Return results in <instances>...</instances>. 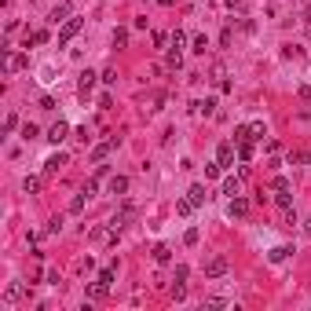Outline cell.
<instances>
[{
    "instance_id": "obj_32",
    "label": "cell",
    "mask_w": 311,
    "mask_h": 311,
    "mask_svg": "<svg viewBox=\"0 0 311 311\" xmlns=\"http://www.w3.org/2000/svg\"><path fill=\"white\" fill-rule=\"evenodd\" d=\"M183 44H187V33L176 30V33H172V48H183Z\"/></svg>"
},
{
    "instance_id": "obj_25",
    "label": "cell",
    "mask_w": 311,
    "mask_h": 311,
    "mask_svg": "<svg viewBox=\"0 0 311 311\" xmlns=\"http://www.w3.org/2000/svg\"><path fill=\"white\" fill-rule=\"evenodd\" d=\"M22 190H26V194H37V190H41V180H37V176H26Z\"/></svg>"
},
{
    "instance_id": "obj_21",
    "label": "cell",
    "mask_w": 311,
    "mask_h": 311,
    "mask_svg": "<svg viewBox=\"0 0 311 311\" xmlns=\"http://www.w3.org/2000/svg\"><path fill=\"white\" fill-rule=\"evenodd\" d=\"M37 136H41V128H37L33 121H26V124H22V140H26V143H33Z\"/></svg>"
},
{
    "instance_id": "obj_12",
    "label": "cell",
    "mask_w": 311,
    "mask_h": 311,
    "mask_svg": "<svg viewBox=\"0 0 311 311\" xmlns=\"http://www.w3.org/2000/svg\"><path fill=\"white\" fill-rule=\"evenodd\" d=\"M110 194H128V176H114V180H110Z\"/></svg>"
},
{
    "instance_id": "obj_9",
    "label": "cell",
    "mask_w": 311,
    "mask_h": 311,
    "mask_svg": "<svg viewBox=\"0 0 311 311\" xmlns=\"http://www.w3.org/2000/svg\"><path fill=\"white\" fill-rule=\"evenodd\" d=\"M114 147H117V136H110L107 143H99V147L92 150V161H103V157H107V154H110V150H114Z\"/></svg>"
},
{
    "instance_id": "obj_7",
    "label": "cell",
    "mask_w": 311,
    "mask_h": 311,
    "mask_svg": "<svg viewBox=\"0 0 311 311\" xmlns=\"http://www.w3.org/2000/svg\"><path fill=\"white\" fill-rule=\"evenodd\" d=\"M22 296H26V286H22V282H11V286L4 289V304H18Z\"/></svg>"
},
{
    "instance_id": "obj_8",
    "label": "cell",
    "mask_w": 311,
    "mask_h": 311,
    "mask_svg": "<svg viewBox=\"0 0 311 311\" xmlns=\"http://www.w3.org/2000/svg\"><path fill=\"white\" fill-rule=\"evenodd\" d=\"M48 22H51V26L70 22V4H55V8H51V15H48Z\"/></svg>"
},
{
    "instance_id": "obj_4",
    "label": "cell",
    "mask_w": 311,
    "mask_h": 311,
    "mask_svg": "<svg viewBox=\"0 0 311 311\" xmlns=\"http://www.w3.org/2000/svg\"><path fill=\"white\" fill-rule=\"evenodd\" d=\"M216 161H220L223 169H231V165H234V143H220V150H216Z\"/></svg>"
},
{
    "instance_id": "obj_17",
    "label": "cell",
    "mask_w": 311,
    "mask_h": 311,
    "mask_svg": "<svg viewBox=\"0 0 311 311\" xmlns=\"http://www.w3.org/2000/svg\"><path fill=\"white\" fill-rule=\"evenodd\" d=\"M107 282H92V286H88V296H92V300H103V296H107Z\"/></svg>"
},
{
    "instance_id": "obj_38",
    "label": "cell",
    "mask_w": 311,
    "mask_h": 311,
    "mask_svg": "<svg viewBox=\"0 0 311 311\" xmlns=\"http://www.w3.org/2000/svg\"><path fill=\"white\" fill-rule=\"evenodd\" d=\"M227 8L234 11V8H246V0H227Z\"/></svg>"
},
{
    "instance_id": "obj_13",
    "label": "cell",
    "mask_w": 311,
    "mask_h": 311,
    "mask_svg": "<svg viewBox=\"0 0 311 311\" xmlns=\"http://www.w3.org/2000/svg\"><path fill=\"white\" fill-rule=\"evenodd\" d=\"M223 194H227V198H238V194H242V180L227 176V180H223Z\"/></svg>"
},
{
    "instance_id": "obj_26",
    "label": "cell",
    "mask_w": 311,
    "mask_h": 311,
    "mask_svg": "<svg viewBox=\"0 0 311 311\" xmlns=\"http://www.w3.org/2000/svg\"><path fill=\"white\" fill-rule=\"evenodd\" d=\"M205 48H209V37H205V33H198V37H194V48H190V51H198V55H205Z\"/></svg>"
},
{
    "instance_id": "obj_2",
    "label": "cell",
    "mask_w": 311,
    "mask_h": 311,
    "mask_svg": "<svg viewBox=\"0 0 311 311\" xmlns=\"http://www.w3.org/2000/svg\"><path fill=\"white\" fill-rule=\"evenodd\" d=\"M205 275L209 279H223L227 275V256H209L205 260Z\"/></svg>"
},
{
    "instance_id": "obj_3",
    "label": "cell",
    "mask_w": 311,
    "mask_h": 311,
    "mask_svg": "<svg viewBox=\"0 0 311 311\" xmlns=\"http://www.w3.org/2000/svg\"><path fill=\"white\" fill-rule=\"evenodd\" d=\"M227 213H231V220H246V216H249V202H246L242 194H238V198H231Z\"/></svg>"
},
{
    "instance_id": "obj_31",
    "label": "cell",
    "mask_w": 311,
    "mask_h": 311,
    "mask_svg": "<svg viewBox=\"0 0 311 311\" xmlns=\"http://www.w3.org/2000/svg\"><path fill=\"white\" fill-rule=\"evenodd\" d=\"M198 238H202V234H198V227H187V234H183V242H187V246H198Z\"/></svg>"
},
{
    "instance_id": "obj_27",
    "label": "cell",
    "mask_w": 311,
    "mask_h": 311,
    "mask_svg": "<svg viewBox=\"0 0 311 311\" xmlns=\"http://www.w3.org/2000/svg\"><path fill=\"white\" fill-rule=\"evenodd\" d=\"M183 66V55H180V48H172L169 51V70H180Z\"/></svg>"
},
{
    "instance_id": "obj_29",
    "label": "cell",
    "mask_w": 311,
    "mask_h": 311,
    "mask_svg": "<svg viewBox=\"0 0 311 311\" xmlns=\"http://www.w3.org/2000/svg\"><path fill=\"white\" fill-rule=\"evenodd\" d=\"M271 187H275V194H279V190H289V180H286V176H275Z\"/></svg>"
},
{
    "instance_id": "obj_20",
    "label": "cell",
    "mask_w": 311,
    "mask_h": 311,
    "mask_svg": "<svg viewBox=\"0 0 311 311\" xmlns=\"http://www.w3.org/2000/svg\"><path fill=\"white\" fill-rule=\"evenodd\" d=\"M238 157H242V161H253V140H242V143H238Z\"/></svg>"
},
{
    "instance_id": "obj_37",
    "label": "cell",
    "mask_w": 311,
    "mask_h": 311,
    "mask_svg": "<svg viewBox=\"0 0 311 311\" xmlns=\"http://www.w3.org/2000/svg\"><path fill=\"white\" fill-rule=\"evenodd\" d=\"M296 95H300V99H311V88H308V84H300V88H296Z\"/></svg>"
},
{
    "instance_id": "obj_15",
    "label": "cell",
    "mask_w": 311,
    "mask_h": 311,
    "mask_svg": "<svg viewBox=\"0 0 311 311\" xmlns=\"http://www.w3.org/2000/svg\"><path fill=\"white\" fill-rule=\"evenodd\" d=\"M289 253H293V249H289V246H275V249H271V253H267V260H271V264H282V260H286Z\"/></svg>"
},
{
    "instance_id": "obj_30",
    "label": "cell",
    "mask_w": 311,
    "mask_h": 311,
    "mask_svg": "<svg viewBox=\"0 0 311 311\" xmlns=\"http://www.w3.org/2000/svg\"><path fill=\"white\" fill-rule=\"evenodd\" d=\"M114 44L124 48V44H128V30H114Z\"/></svg>"
},
{
    "instance_id": "obj_18",
    "label": "cell",
    "mask_w": 311,
    "mask_h": 311,
    "mask_svg": "<svg viewBox=\"0 0 311 311\" xmlns=\"http://www.w3.org/2000/svg\"><path fill=\"white\" fill-rule=\"evenodd\" d=\"M84 205H88V190L74 194V202H70V213H84Z\"/></svg>"
},
{
    "instance_id": "obj_39",
    "label": "cell",
    "mask_w": 311,
    "mask_h": 311,
    "mask_svg": "<svg viewBox=\"0 0 311 311\" xmlns=\"http://www.w3.org/2000/svg\"><path fill=\"white\" fill-rule=\"evenodd\" d=\"M157 4H161V8H172V4H176V0H157Z\"/></svg>"
},
{
    "instance_id": "obj_28",
    "label": "cell",
    "mask_w": 311,
    "mask_h": 311,
    "mask_svg": "<svg viewBox=\"0 0 311 311\" xmlns=\"http://www.w3.org/2000/svg\"><path fill=\"white\" fill-rule=\"evenodd\" d=\"M220 172H223L220 161H216V165H205V180H220Z\"/></svg>"
},
{
    "instance_id": "obj_23",
    "label": "cell",
    "mask_w": 311,
    "mask_h": 311,
    "mask_svg": "<svg viewBox=\"0 0 311 311\" xmlns=\"http://www.w3.org/2000/svg\"><path fill=\"white\" fill-rule=\"evenodd\" d=\"M242 140H253V124H238L234 128V143H242Z\"/></svg>"
},
{
    "instance_id": "obj_16",
    "label": "cell",
    "mask_w": 311,
    "mask_h": 311,
    "mask_svg": "<svg viewBox=\"0 0 311 311\" xmlns=\"http://www.w3.org/2000/svg\"><path fill=\"white\" fill-rule=\"evenodd\" d=\"M187 198H190L194 205H205V198H209V194H205V187H202V183H194V187L187 190Z\"/></svg>"
},
{
    "instance_id": "obj_5",
    "label": "cell",
    "mask_w": 311,
    "mask_h": 311,
    "mask_svg": "<svg viewBox=\"0 0 311 311\" xmlns=\"http://www.w3.org/2000/svg\"><path fill=\"white\" fill-rule=\"evenodd\" d=\"M92 88H95V74H92V70H84V74H81V84H77V95L88 103V92H92Z\"/></svg>"
},
{
    "instance_id": "obj_22",
    "label": "cell",
    "mask_w": 311,
    "mask_h": 311,
    "mask_svg": "<svg viewBox=\"0 0 311 311\" xmlns=\"http://www.w3.org/2000/svg\"><path fill=\"white\" fill-rule=\"evenodd\" d=\"M194 209H198V205L190 202V198H180V202H176V213H180V216H190Z\"/></svg>"
},
{
    "instance_id": "obj_36",
    "label": "cell",
    "mask_w": 311,
    "mask_h": 311,
    "mask_svg": "<svg viewBox=\"0 0 311 311\" xmlns=\"http://www.w3.org/2000/svg\"><path fill=\"white\" fill-rule=\"evenodd\" d=\"M4 128H8V132H15V128H18V117H15V114H8V121H4Z\"/></svg>"
},
{
    "instance_id": "obj_33",
    "label": "cell",
    "mask_w": 311,
    "mask_h": 311,
    "mask_svg": "<svg viewBox=\"0 0 311 311\" xmlns=\"http://www.w3.org/2000/svg\"><path fill=\"white\" fill-rule=\"evenodd\" d=\"M275 198H279V205H282V209H289V205H293V198H289V190H279V194H275Z\"/></svg>"
},
{
    "instance_id": "obj_6",
    "label": "cell",
    "mask_w": 311,
    "mask_h": 311,
    "mask_svg": "<svg viewBox=\"0 0 311 311\" xmlns=\"http://www.w3.org/2000/svg\"><path fill=\"white\" fill-rule=\"evenodd\" d=\"M66 136H70V124H66V121H55V124L48 128V140L55 143V147H59V143L66 140Z\"/></svg>"
},
{
    "instance_id": "obj_35",
    "label": "cell",
    "mask_w": 311,
    "mask_h": 311,
    "mask_svg": "<svg viewBox=\"0 0 311 311\" xmlns=\"http://www.w3.org/2000/svg\"><path fill=\"white\" fill-rule=\"evenodd\" d=\"M264 136H267V128H264L260 121H256V124H253V140H264Z\"/></svg>"
},
{
    "instance_id": "obj_14",
    "label": "cell",
    "mask_w": 311,
    "mask_h": 311,
    "mask_svg": "<svg viewBox=\"0 0 311 311\" xmlns=\"http://www.w3.org/2000/svg\"><path fill=\"white\" fill-rule=\"evenodd\" d=\"M194 114H202V117H213V114H216V99H205V103H194Z\"/></svg>"
},
{
    "instance_id": "obj_34",
    "label": "cell",
    "mask_w": 311,
    "mask_h": 311,
    "mask_svg": "<svg viewBox=\"0 0 311 311\" xmlns=\"http://www.w3.org/2000/svg\"><path fill=\"white\" fill-rule=\"evenodd\" d=\"M172 296H176V300H183V296H187V286H183V282H176V289H172Z\"/></svg>"
},
{
    "instance_id": "obj_10",
    "label": "cell",
    "mask_w": 311,
    "mask_h": 311,
    "mask_svg": "<svg viewBox=\"0 0 311 311\" xmlns=\"http://www.w3.org/2000/svg\"><path fill=\"white\" fill-rule=\"evenodd\" d=\"M26 66H30V59H26V55H18V51H11V55H8V74H18V70H26Z\"/></svg>"
},
{
    "instance_id": "obj_1",
    "label": "cell",
    "mask_w": 311,
    "mask_h": 311,
    "mask_svg": "<svg viewBox=\"0 0 311 311\" xmlns=\"http://www.w3.org/2000/svg\"><path fill=\"white\" fill-rule=\"evenodd\" d=\"M81 30H84V22H81V18H70V22H62V33H59V48H66V44L74 41V37H77Z\"/></svg>"
},
{
    "instance_id": "obj_19",
    "label": "cell",
    "mask_w": 311,
    "mask_h": 311,
    "mask_svg": "<svg viewBox=\"0 0 311 311\" xmlns=\"http://www.w3.org/2000/svg\"><path fill=\"white\" fill-rule=\"evenodd\" d=\"M30 44H48V30H37V33H26V48Z\"/></svg>"
},
{
    "instance_id": "obj_24",
    "label": "cell",
    "mask_w": 311,
    "mask_h": 311,
    "mask_svg": "<svg viewBox=\"0 0 311 311\" xmlns=\"http://www.w3.org/2000/svg\"><path fill=\"white\" fill-rule=\"evenodd\" d=\"M154 260H157V264H169V260H172V249H169V246H154Z\"/></svg>"
},
{
    "instance_id": "obj_11",
    "label": "cell",
    "mask_w": 311,
    "mask_h": 311,
    "mask_svg": "<svg viewBox=\"0 0 311 311\" xmlns=\"http://www.w3.org/2000/svg\"><path fill=\"white\" fill-rule=\"evenodd\" d=\"M66 161H70V157H66V154H62V150H59V154H51V157H48V161H44V172H48V176H51V172H59V169H62V165H66Z\"/></svg>"
}]
</instances>
